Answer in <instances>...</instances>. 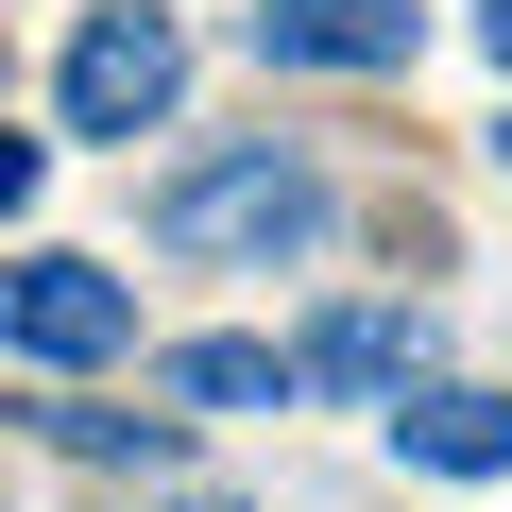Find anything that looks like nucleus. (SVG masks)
<instances>
[{"instance_id": "6e6552de", "label": "nucleus", "mask_w": 512, "mask_h": 512, "mask_svg": "<svg viewBox=\"0 0 512 512\" xmlns=\"http://www.w3.org/2000/svg\"><path fill=\"white\" fill-rule=\"evenodd\" d=\"M35 444H52V461H171V410H86V393H35Z\"/></svg>"}, {"instance_id": "39448f33", "label": "nucleus", "mask_w": 512, "mask_h": 512, "mask_svg": "<svg viewBox=\"0 0 512 512\" xmlns=\"http://www.w3.org/2000/svg\"><path fill=\"white\" fill-rule=\"evenodd\" d=\"M291 359H308V393H393V410H410V393H427V308H376V291H359V308H325Z\"/></svg>"}, {"instance_id": "f03ea898", "label": "nucleus", "mask_w": 512, "mask_h": 512, "mask_svg": "<svg viewBox=\"0 0 512 512\" xmlns=\"http://www.w3.org/2000/svg\"><path fill=\"white\" fill-rule=\"evenodd\" d=\"M188 103V18H171V0H103V18L52 52V120L69 137H154Z\"/></svg>"}, {"instance_id": "423d86ee", "label": "nucleus", "mask_w": 512, "mask_h": 512, "mask_svg": "<svg viewBox=\"0 0 512 512\" xmlns=\"http://www.w3.org/2000/svg\"><path fill=\"white\" fill-rule=\"evenodd\" d=\"M393 461H427V478H512V393H478V376H427V393L393 410Z\"/></svg>"}, {"instance_id": "9b49d317", "label": "nucleus", "mask_w": 512, "mask_h": 512, "mask_svg": "<svg viewBox=\"0 0 512 512\" xmlns=\"http://www.w3.org/2000/svg\"><path fill=\"white\" fill-rule=\"evenodd\" d=\"M495 171H512V137H495Z\"/></svg>"}, {"instance_id": "1a4fd4ad", "label": "nucleus", "mask_w": 512, "mask_h": 512, "mask_svg": "<svg viewBox=\"0 0 512 512\" xmlns=\"http://www.w3.org/2000/svg\"><path fill=\"white\" fill-rule=\"evenodd\" d=\"M478 52H495V69H512V0H478Z\"/></svg>"}, {"instance_id": "0eeeda50", "label": "nucleus", "mask_w": 512, "mask_h": 512, "mask_svg": "<svg viewBox=\"0 0 512 512\" xmlns=\"http://www.w3.org/2000/svg\"><path fill=\"white\" fill-rule=\"evenodd\" d=\"M171 393H188V410H291L308 359H291V342H171Z\"/></svg>"}, {"instance_id": "9d476101", "label": "nucleus", "mask_w": 512, "mask_h": 512, "mask_svg": "<svg viewBox=\"0 0 512 512\" xmlns=\"http://www.w3.org/2000/svg\"><path fill=\"white\" fill-rule=\"evenodd\" d=\"M171 512H239V495H171Z\"/></svg>"}, {"instance_id": "20e7f679", "label": "nucleus", "mask_w": 512, "mask_h": 512, "mask_svg": "<svg viewBox=\"0 0 512 512\" xmlns=\"http://www.w3.org/2000/svg\"><path fill=\"white\" fill-rule=\"evenodd\" d=\"M256 69H342V86H376V69H410L427 52V0H256Z\"/></svg>"}, {"instance_id": "7ed1b4c3", "label": "nucleus", "mask_w": 512, "mask_h": 512, "mask_svg": "<svg viewBox=\"0 0 512 512\" xmlns=\"http://www.w3.org/2000/svg\"><path fill=\"white\" fill-rule=\"evenodd\" d=\"M0 342H18L35 376H86V359H137V291L103 274V256H69V239H35L18 274H0Z\"/></svg>"}, {"instance_id": "f257e3e1", "label": "nucleus", "mask_w": 512, "mask_h": 512, "mask_svg": "<svg viewBox=\"0 0 512 512\" xmlns=\"http://www.w3.org/2000/svg\"><path fill=\"white\" fill-rule=\"evenodd\" d=\"M342 222V188L291 154V137H239V154H188L171 188H154V239L171 256H239V274H274V256H308Z\"/></svg>"}]
</instances>
